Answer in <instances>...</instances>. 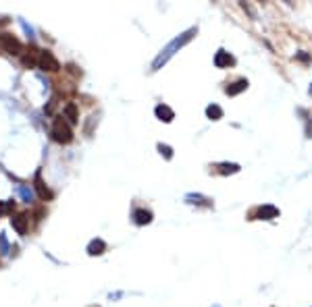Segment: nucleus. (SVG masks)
<instances>
[{
    "instance_id": "nucleus-16",
    "label": "nucleus",
    "mask_w": 312,
    "mask_h": 307,
    "mask_svg": "<svg viewBox=\"0 0 312 307\" xmlns=\"http://www.w3.org/2000/svg\"><path fill=\"white\" fill-rule=\"evenodd\" d=\"M216 170H218V174H237L241 170V166L235 162H221V164H216Z\"/></svg>"
},
{
    "instance_id": "nucleus-9",
    "label": "nucleus",
    "mask_w": 312,
    "mask_h": 307,
    "mask_svg": "<svg viewBox=\"0 0 312 307\" xmlns=\"http://www.w3.org/2000/svg\"><path fill=\"white\" fill-rule=\"evenodd\" d=\"M248 79H237V81H233V83H229L227 87H225V93L227 96H239L241 91H246L248 89Z\"/></svg>"
},
{
    "instance_id": "nucleus-18",
    "label": "nucleus",
    "mask_w": 312,
    "mask_h": 307,
    "mask_svg": "<svg viewBox=\"0 0 312 307\" xmlns=\"http://www.w3.org/2000/svg\"><path fill=\"white\" fill-rule=\"evenodd\" d=\"M17 191H19L21 199H23V202H25V204L33 202V191H31L29 187H25V185H19V187H17Z\"/></svg>"
},
{
    "instance_id": "nucleus-13",
    "label": "nucleus",
    "mask_w": 312,
    "mask_h": 307,
    "mask_svg": "<svg viewBox=\"0 0 312 307\" xmlns=\"http://www.w3.org/2000/svg\"><path fill=\"white\" fill-rule=\"evenodd\" d=\"M63 112H65V119H69V123H71V125H77L79 123V108H77V104L69 102L65 108H63Z\"/></svg>"
},
{
    "instance_id": "nucleus-3",
    "label": "nucleus",
    "mask_w": 312,
    "mask_h": 307,
    "mask_svg": "<svg viewBox=\"0 0 312 307\" xmlns=\"http://www.w3.org/2000/svg\"><path fill=\"white\" fill-rule=\"evenodd\" d=\"M0 48H2L6 54H21L23 52V44L19 42V38L17 35H13V33H0Z\"/></svg>"
},
{
    "instance_id": "nucleus-11",
    "label": "nucleus",
    "mask_w": 312,
    "mask_h": 307,
    "mask_svg": "<svg viewBox=\"0 0 312 307\" xmlns=\"http://www.w3.org/2000/svg\"><path fill=\"white\" fill-rule=\"evenodd\" d=\"M186 202L192 206H204V208H212V199L210 197H204L200 193H190L186 195Z\"/></svg>"
},
{
    "instance_id": "nucleus-22",
    "label": "nucleus",
    "mask_w": 312,
    "mask_h": 307,
    "mask_svg": "<svg viewBox=\"0 0 312 307\" xmlns=\"http://www.w3.org/2000/svg\"><path fill=\"white\" fill-rule=\"evenodd\" d=\"M296 58H298V61H302V63H308V61H310V56H308V54H304V52L296 54Z\"/></svg>"
},
{
    "instance_id": "nucleus-7",
    "label": "nucleus",
    "mask_w": 312,
    "mask_h": 307,
    "mask_svg": "<svg viewBox=\"0 0 312 307\" xmlns=\"http://www.w3.org/2000/svg\"><path fill=\"white\" fill-rule=\"evenodd\" d=\"M33 183H36L33 187H36V193H38L40 199H52V191H50V189L46 187V183L42 181V172H40V170L36 172V179H33Z\"/></svg>"
},
{
    "instance_id": "nucleus-23",
    "label": "nucleus",
    "mask_w": 312,
    "mask_h": 307,
    "mask_svg": "<svg viewBox=\"0 0 312 307\" xmlns=\"http://www.w3.org/2000/svg\"><path fill=\"white\" fill-rule=\"evenodd\" d=\"M306 137H308V139L312 137V121H310V119H308V123H306Z\"/></svg>"
},
{
    "instance_id": "nucleus-8",
    "label": "nucleus",
    "mask_w": 312,
    "mask_h": 307,
    "mask_svg": "<svg viewBox=\"0 0 312 307\" xmlns=\"http://www.w3.org/2000/svg\"><path fill=\"white\" fill-rule=\"evenodd\" d=\"M154 114H156V119L163 121V123H171L173 119H175V112H173V108L167 104H158L154 108Z\"/></svg>"
},
{
    "instance_id": "nucleus-19",
    "label": "nucleus",
    "mask_w": 312,
    "mask_h": 307,
    "mask_svg": "<svg viewBox=\"0 0 312 307\" xmlns=\"http://www.w3.org/2000/svg\"><path fill=\"white\" fill-rule=\"evenodd\" d=\"M158 152L163 154V156H165L167 160L173 158V148H169V146H165V144H158Z\"/></svg>"
},
{
    "instance_id": "nucleus-5",
    "label": "nucleus",
    "mask_w": 312,
    "mask_h": 307,
    "mask_svg": "<svg viewBox=\"0 0 312 307\" xmlns=\"http://www.w3.org/2000/svg\"><path fill=\"white\" fill-rule=\"evenodd\" d=\"M279 208L273 206V204H264L258 206L256 210L252 212V220H273V218H279Z\"/></svg>"
},
{
    "instance_id": "nucleus-21",
    "label": "nucleus",
    "mask_w": 312,
    "mask_h": 307,
    "mask_svg": "<svg viewBox=\"0 0 312 307\" xmlns=\"http://www.w3.org/2000/svg\"><path fill=\"white\" fill-rule=\"evenodd\" d=\"M44 214H46V208H38L36 212H33V218H36V220H42Z\"/></svg>"
},
{
    "instance_id": "nucleus-2",
    "label": "nucleus",
    "mask_w": 312,
    "mask_h": 307,
    "mask_svg": "<svg viewBox=\"0 0 312 307\" xmlns=\"http://www.w3.org/2000/svg\"><path fill=\"white\" fill-rule=\"evenodd\" d=\"M50 137L56 141V144H71L73 141V131L63 119H56L52 129H50Z\"/></svg>"
},
{
    "instance_id": "nucleus-6",
    "label": "nucleus",
    "mask_w": 312,
    "mask_h": 307,
    "mask_svg": "<svg viewBox=\"0 0 312 307\" xmlns=\"http://www.w3.org/2000/svg\"><path fill=\"white\" fill-rule=\"evenodd\" d=\"M235 65V58L231 56L227 50H218L216 54H214V67L216 69H229V67H233Z\"/></svg>"
},
{
    "instance_id": "nucleus-10",
    "label": "nucleus",
    "mask_w": 312,
    "mask_h": 307,
    "mask_svg": "<svg viewBox=\"0 0 312 307\" xmlns=\"http://www.w3.org/2000/svg\"><path fill=\"white\" fill-rule=\"evenodd\" d=\"M133 222L137 227H144V224H150L152 222V212L150 210H144V208H137L133 212Z\"/></svg>"
},
{
    "instance_id": "nucleus-24",
    "label": "nucleus",
    "mask_w": 312,
    "mask_h": 307,
    "mask_svg": "<svg viewBox=\"0 0 312 307\" xmlns=\"http://www.w3.org/2000/svg\"><path fill=\"white\" fill-rule=\"evenodd\" d=\"M308 93H310V96H312V83H310V87H308Z\"/></svg>"
},
{
    "instance_id": "nucleus-20",
    "label": "nucleus",
    "mask_w": 312,
    "mask_h": 307,
    "mask_svg": "<svg viewBox=\"0 0 312 307\" xmlns=\"http://www.w3.org/2000/svg\"><path fill=\"white\" fill-rule=\"evenodd\" d=\"M0 253H2V255H6V253H8V245H6L4 234H0Z\"/></svg>"
},
{
    "instance_id": "nucleus-14",
    "label": "nucleus",
    "mask_w": 312,
    "mask_h": 307,
    "mask_svg": "<svg viewBox=\"0 0 312 307\" xmlns=\"http://www.w3.org/2000/svg\"><path fill=\"white\" fill-rule=\"evenodd\" d=\"M38 58H40V52L33 48L27 50V54H23V58H21V63H23V67H27V69H31V67H36L38 65Z\"/></svg>"
},
{
    "instance_id": "nucleus-17",
    "label": "nucleus",
    "mask_w": 312,
    "mask_h": 307,
    "mask_svg": "<svg viewBox=\"0 0 312 307\" xmlns=\"http://www.w3.org/2000/svg\"><path fill=\"white\" fill-rule=\"evenodd\" d=\"M206 116L210 121H221L225 116V112H223V108L218 104H210V106H206Z\"/></svg>"
},
{
    "instance_id": "nucleus-25",
    "label": "nucleus",
    "mask_w": 312,
    "mask_h": 307,
    "mask_svg": "<svg viewBox=\"0 0 312 307\" xmlns=\"http://www.w3.org/2000/svg\"><path fill=\"white\" fill-rule=\"evenodd\" d=\"M212 307H221V305H212Z\"/></svg>"
},
{
    "instance_id": "nucleus-1",
    "label": "nucleus",
    "mask_w": 312,
    "mask_h": 307,
    "mask_svg": "<svg viewBox=\"0 0 312 307\" xmlns=\"http://www.w3.org/2000/svg\"><path fill=\"white\" fill-rule=\"evenodd\" d=\"M196 35H198V27H190V29H186L183 33H179L177 38H173V40L165 46V48L158 52V56L154 58V63H152V71H160V69H163V67L171 61V58H173V56H175V54L183 48V46H188V44L196 38Z\"/></svg>"
},
{
    "instance_id": "nucleus-15",
    "label": "nucleus",
    "mask_w": 312,
    "mask_h": 307,
    "mask_svg": "<svg viewBox=\"0 0 312 307\" xmlns=\"http://www.w3.org/2000/svg\"><path fill=\"white\" fill-rule=\"evenodd\" d=\"M104 251H106V243H104L102 239H94V241H90L88 245V255H102Z\"/></svg>"
},
{
    "instance_id": "nucleus-4",
    "label": "nucleus",
    "mask_w": 312,
    "mask_h": 307,
    "mask_svg": "<svg viewBox=\"0 0 312 307\" xmlns=\"http://www.w3.org/2000/svg\"><path fill=\"white\" fill-rule=\"evenodd\" d=\"M38 67L42 71H48V73H59L61 71V63L50 50H42L40 52V58H38Z\"/></svg>"
},
{
    "instance_id": "nucleus-12",
    "label": "nucleus",
    "mask_w": 312,
    "mask_h": 307,
    "mask_svg": "<svg viewBox=\"0 0 312 307\" xmlns=\"http://www.w3.org/2000/svg\"><path fill=\"white\" fill-rule=\"evenodd\" d=\"M27 216L25 214H17V216H13L10 218V224H13V229L19 232V234H25L27 232Z\"/></svg>"
}]
</instances>
